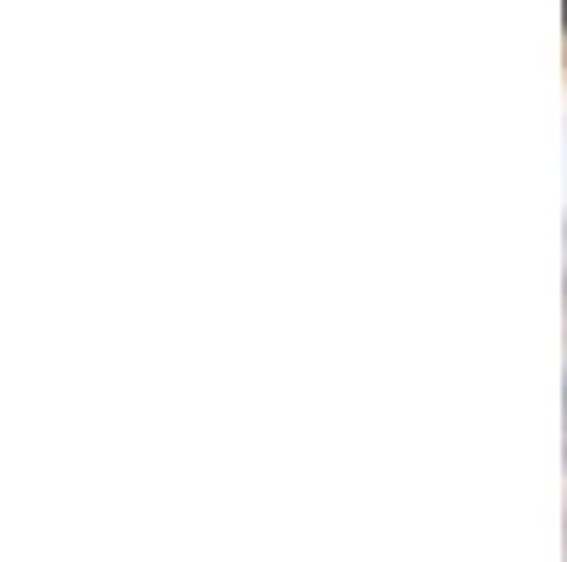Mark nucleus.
<instances>
[{"label": "nucleus", "mask_w": 567, "mask_h": 562, "mask_svg": "<svg viewBox=\"0 0 567 562\" xmlns=\"http://www.w3.org/2000/svg\"><path fill=\"white\" fill-rule=\"evenodd\" d=\"M561 7H567V0H561Z\"/></svg>", "instance_id": "nucleus-1"}]
</instances>
